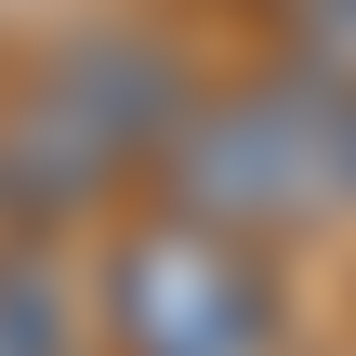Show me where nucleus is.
<instances>
[{"label": "nucleus", "mask_w": 356, "mask_h": 356, "mask_svg": "<svg viewBox=\"0 0 356 356\" xmlns=\"http://www.w3.org/2000/svg\"><path fill=\"white\" fill-rule=\"evenodd\" d=\"M92 317H106V356H304L277 264L185 211H132L106 238Z\"/></svg>", "instance_id": "obj_3"}, {"label": "nucleus", "mask_w": 356, "mask_h": 356, "mask_svg": "<svg viewBox=\"0 0 356 356\" xmlns=\"http://www.w3.org/2000/svg\"><path fill=\"white\" fill-rule=\"evenodd\" d=\"M0 356H66V277L40 251H0Z\"/></svg>", "instance_id": "obj_4"}, {"label": "nucleus", "mask_w": 356, "mask_h": 356, "mask_svg": "<svg viewBox=\"0 0 356 356\" xmlns=\"http://www.w3.org/2000/svg\"><path fill=\"white\" fill-rule=\"evenodd\" d=\"M159 211L225 225L251 251L356 225V92L317 66H264V79L198 92L172 159H159Z\"/></svg>", "instance_id": "obj_2"}, {"label": "nucleus", "mask_w": 356, "mask_h": 356, "mask_svg": "<svg viewBox=\"0 0 356 356\" xmlns=\"http://www.w3.org/2000/svg\"><path fill=\"white\" fill-rule=\"evenodd\" d=\"M185 106H198V79L172 66V40H145V26L53 40L0 106V225H66V211H106L119 185H159Z\"/></svg>", "instance_id": "obj_1"}, {"label": "nucleus", "mask_w": 356, "mask_h": 356, "mask_svg": "<svg viewBox=\"0 0 356 356\" xmlns=\"http://www.w3.org/2000/svg\"><path fill=\"white\" fill-rule=\"evenodd\" d=\"M277 66H317L356 92V0H277Z\"/></svg>", "instance_id": "obj_5"}]
</instances>
